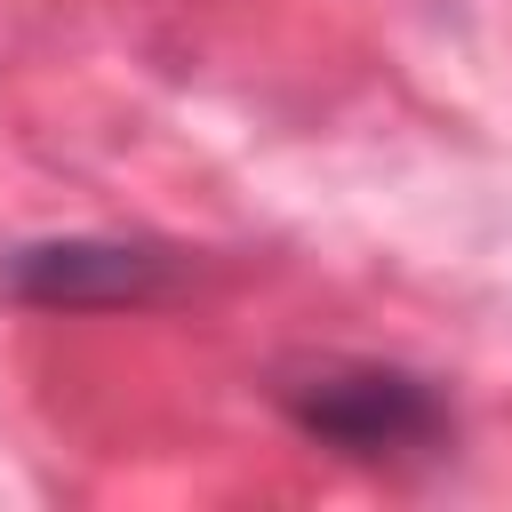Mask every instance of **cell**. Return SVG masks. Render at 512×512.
Segmentation results:
<instances>
[{"instance_id":"obj_1","label":"cell","mask_w":512,"mask_h":512,"mask_svg":"<svg viewBox=\"0 0 512 512\" xmlns=\"http://www.w3.org/2000/svg\"><path fill=\"white\" fill-rule=\"evenodd\" d=\"M264 400L344 464H408L448 440V392L368 352H288L264 368Z\"/></svg>"},{"instance_id":"obj_2","label":"cell","mask_w":512,"mask_h":512,"mask_svg":"<svg viewBox=\"0 0 512 512\" xmlns=\"http://www.w3.org/2000/svg\"><path fill=\"white\" fill-rule=\"evenodd\" d=\"M192 256L168 240H120V232H48L0 248V304L24 312H144L184 296Z\"/></svg>"}]
</instances>
